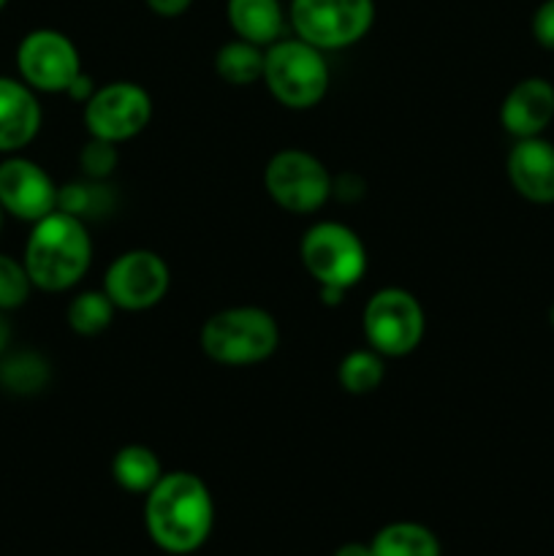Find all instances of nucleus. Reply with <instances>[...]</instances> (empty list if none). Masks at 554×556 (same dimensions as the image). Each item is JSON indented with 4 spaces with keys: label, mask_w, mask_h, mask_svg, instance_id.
I'll use <instances>...</instances> for the list:
<instances>
[{
    "label": "nucleus",
    "mask_w": 554,
    "mask_h": 556,
    "mask_svg": "<svg viewBox=\"0 0 554 556\" xmlns=\"http://www.w3.org/2000/svg\"><path fill=\"white\" fill-rule=\"evenodd\" d=\"M144 525L152 543L166 554H193L215 525V503L206 483L193 472H163L147 492Z\"/></svg>",
    "instance_id": "1"
},
{
    "label": "nucleus",
    "mask_w": 554,
    "mask_h": 556,
    "mask_svg": "<svg viewBox=\"0 0 554 556\" xmlns=\"http://www.w3.org/2000/svg\"><path fill=\"white\" fill-rule=\"evenodd\" d=\"M25 264L33 288L60 293L74 288L92 264V242L85 220L54 210L33 223L25 244Z\"/></svg>",
    "instance_id": "2"
},
{
    "label": "nucleus",
    "mask_w": 554,
    "mask_h": 556,
    "mask_svg": "<svg viewBox=\"0 0 554 556\" xmlns=\"http://www.w3.org/2000/svg\"><path fill=\"white\" fill-rule=\"evenodd\" d=\"M201 351L223 367H253L275 356L280 345V326L266 309L228 307L210 315L201 326Z\"/></svg>",
    "instance_id": "3"
},
{
    "label": "nucleus",
    "mask_w": 554,
    "mask_h": 556,
    "mask_svg": "<svg viewBox=\"0 0 554 556\" xmlns=\"http://www.w3.org/2000/svg\"><path fill=\"white\" fill-rule=\"evenodd\" d=\"M264 85L286 109L318 106L329 92V63L324 52L302 38H280L264 49Z\"/></svg>",
    "instance_id": "4"
},
{
    "label": "nucleus",
    "mask_w": 554,
    "mask_h": 556,
    "mask_svg": "<svg viewBox=\"0 0 554 556\" xmlns=\"http://www.w3.org/2000/svg\"><path fill=\"white\" fill-rule=\"evenodd\" d=\"M288 20L297 38L320 52L362 41L375 22V0H291Z\"/></svg>",
    "instance_id": "5"
},
{
    "label": "nucleus",
    "mask_w": 554,
    "mask_h": 556,
    "mask_svg": "<svg viewBox=\"0 0 554 556\" xmlns=\"http://www.w3.org/2000/svg\"><path fill=\"white\" fill-rule=\"evenodd\" d=\"M299 255H302L304 269L320 288L348 291L367 271V248L353 228L337 220L310 226L299 244Z\"/></svg>",
    "instance_id": "6"
},
{
    "label": "nucleus",
    "mask_w": 554,
    "mask_h": 556,
    "mask_svg": "<svg viewBox=\"0 0 554 556\" xmlns=\"http://www.w3.org/2000/svg\"><path fill=\"white\" fill-rule=\"evenodd\" d=\"M424 309L405 288H380L369 296L362 315V329L369 348L383 358L407 356L424 340Z\"/></svg>",
    "instance_id": "7"
},
{
    "label": "nucleus",
    "mask_w": 554,
    "mask_h": 556,
    "mask_svg": "<svg viewBox=\"0 0 554 556\" xmlns=\"http://www.w3.org/2000/svg\"><path fill=\"white\" fill-rule=\"evenodd\" d=\"M264 188L280 210L291 215H313L329 201L335 182L313 152L280 150L264 168Z\"/></svg>",
    "instance_id": "8"
},
{
    "label": "nucleus",
    "mask_w": 554,
    "mask_h": 556,
    "mask_svg": "<svg viewBox=\"0 0 554 556\" xmlns=\"http://www.w3.org/2000/svg\"><path fill=\"white\" fill-rule=\"evenodd\" d=\"M172 286L168 264L155 250L136 248L117 255L109 264L103 277V291L112 299L114 307L125 313H144L163 302Z\"/></svg>",
    "instance_id": "9"
},
{
    "label": "nucleus",
    "mask_w": 554,
    "mask_h": 556,
    "mask_svg": "<svg viewBox=\"0 0 554 556\" xmlns=\"http://www.w3.org/2000/svg\"><path fill=\"white\" fill-rule=\"evenodd\" d=\"M16 68L22 81L38 92H65L81 74L76 43L52 27L30 30L16 47Z\"/></svg>",
    "instance_id": "10"
},
{
    "label": "nucleus",
    "mask_w": 554,
    "mask_h": 556,
    "mask_svg": "<svg viewBox=\"0 0 554 556\" xmlns=\"http://www.w3.org/2000/svg\"><path fill=\"white\" fill-rule=\"evenodd\" d=\"M152 119V98L136 81H112L92 92L85 103L87 134L96 139L128 141L139 136Z\"/></svg>",
    "instance_id": "11"
},
{
    "label": "nucleus",
    "mask_w": 554,
    "mask_h": 556,
    "mask_svg": "<svg viewBox=\"0 0 554 556\" xmlns=\"http://www.w3.org/2000/svg\"><path fill=\"white\" fill-rule=\"evenodd\" d=\"M60 188L30 157L11 155L0 163V206L5 215L38 223L58 210Z\"/></svg>",
    "instance_id": "12"
},
{
    "label": "nucleus",
    "mask_w": 554,
    "mask_h": 556,
    "mask_svg": "<svg viewBox=\"0 0 554 556\" xmlns=\"http://www.w3.org/2000/svg\"><path fill=\"white\" fill-rule=\"evenodd\" d=\"M554 119V85L541 76H527L516 81L503 98L500 123L514 139L541 136Z\"/></svg>",
    "instance_id": "13"
},
{
    "label": "nucleus",
    "mask_w": 554,
    "mask_h": 556,
    "mask_svg": "<svg viewBox=\"0 0 554 556\" xmlns=\"http://www.w3.org/2000/svg\"><path fill=\"white\" fill-rule=\"evenodd\" d=\"M511 185L521 199L532 204H554V144L532 136L516 139L505 161Z\"/></svg>",
    "instance_id": "14"
},
{
    "label": "nucleus",
    "mask_w": 554,
    "mask_h": 556,
    "mask_svg": "<svg viewBox=\"0 0 554 556\" xmlns=\"http://www.w3.org/2000/svg\"><path fill=\"white\" fill-rule=\"evenodd\" d=\"M41 103L25 81L0 76V152H20L41 130Z\"/></svg>",
    "instance_id": "15"
},
{
    "label": "nucleus",
    "mask_w": 554,
    "mask_h": 556,
    "mask_svg": "<svg viewBox=\"0 0 554 556\" xmlns=\"http://www.w3.org/2000/svg\"><path fill=\"white\" fill-rule=\"evenodd\" d=\"M226 20L237 38L266 49L280 41L286 11L280 0H226Z\"/></svg>",
    "instance_id": "16"
},
{
    "label": "nucleus",
    "mask_w": 554,
    "mask_h": 556,
    "mask_svg": "<svg viewBox=\"0 0 554 556\" xmlns=\"http://www.w3.org/2000/svg\"><path fill=\"white\" fill-rule=\"evenodd\" d=\"M112 476L117 481L119 489L130 494H147L158 481L163 478L161 459L155 456V451L147 448V445H123V448L114 454L112 462Z\"/></svg>",
    "instance_id": "17"
},
{
    "label": "nucleus",
    "mask_w": 554,
    "mask_h": 556,
    "mask_svg": "<svg viewBox=\"0 0 554 556\" xmlns=\"http://www.w3.org/2000/svg\"><path fill=\"white\" fill-rule=\"evenodd\" d=\"M369 546L375 556H440V543L435 532L416 521L386 525Z\"/></svg>",
    "instance_id": "18"
},
{
    "label": "nucleus",
    "mask_w": 554,
    "mask_h": 556,
    "mask_svg": "<svg viewBox=\"0 0 554 556\" xmlns=\"http://www.w3.org/2000/svg\"><path fill=\"white\" fill-rule=\"evenodd\" d=\"M52 378L49 362L36 351H16L0 356V386L11 394L33 396L43 391Z\"/></svg>",
    "instance_id": "19"
},
{
    "label": "nucleus",
    "mask_w": 554,
    "mask_h": 556,
    "mask_svg": "<svg viewBox=\"0 0 554 556\" xmlns=\"http://www.w3.org/2000/svg\"><path fill=\"white\" fill-rule=\"evenodd\" d=\"M215 71L226 85L248 87L264 76V49L255 43L234 38L223 43L215 54Z\"/></svg>",
    "instance_id": "20"
},
{
    "label": "nucleus",
    "mask_w": 554,
    "mask_h": 556,
    "mask_svg": "<svg viewBox=\"0 0 554 556\" xmlns=\"http://www.w3.org/2000/svg\"><path fill=\"white\" fill-rule=\"evenodd\" d=\"M383 375H386V364L383 356L373 348L367 351H351L345 358L340 362L337 367V380H340L342 391L348 394H373L380 383H383Z\"/></svg>",
    "instance_id": "21"
},
{
    "label": "nucleus",
    "mask_w": 554,
    "mask_h": 556,
    "mask_svg": "<svg viewBox=\"0 0 554 556\" xmlns=\"http://www.w3.org/2000/svg\"><path fill=\"white\" fill-rule=\"evenodd\" d=\"M114 313L117 307L106 296V291H81L68 304V326L79 337H98L112 326Z\"/></svg>",
    "instance_id": "22"
},
{
    "label": "nucleus",
    "mask_w": 554,
    "mask_h": 556,
    "mask_svg": "<svg viewBox=\"0 0 554 556\" xmlns=\"http://www.w3.org/2000/svg\"><path fill=\"white\" fill-rule=\"evenodd\" d=\"M58 210L87 220V217L101 215L103 210H112V193L103 182L85 177V182H68L60 188Z\"/></svg>",
    "instance_id": "23"
},
{
    "label": "nucleus",
    "mask_w": 554,
    "mask_h": 556,
    "mask_svg": "<svg viewBox=\"0 0 554 556\" xmlns=\"http://www.w3.org/2000/svg\"><path fill=\"white\" fill-rule=\"evenodd\" d=\"M30 288L33 282L25 264L0 253V309L3 313L20 309L27 302V296H30Z\"/></svg>",
    "instance_id": "24"
},
{
    "label": "nucleus",
    "mask_w": 554,
    "mask_h": 556,
    "mask_svg": "<svg viewBox=\"0 0 554 556\" xmlns=\"http://www.w3.org/2000/svg\"><path fill=\"white\" fill-rule=\"evenodd\" d=\"M117 161H119L117 144L96 139V136H90V141H87L79 152L81 174H85L87 179H98V182L112 177V172L117 168Z\"/></svg>",
    "instance_id": "25"
},
{
    "label": "nucleus",
    "mask_w": 554,
    "mask_h": 556,
    "mask_svg": "<svg viewBox=\"0 0 554 556\" xmlns=\"http://www.w3.org/2000/svg\"><path fill=\"white\" fill-rule=\"evenodd\" d=\"M532 38L543 49L554 52V0H543L532 14Z\"/></svg>",
    "instance_id": "26"
},
{
    "label": "nucleus",
    "mask_w": 554,
    "mask_h": 556,
    "mask_svg": "<svg viewBox=\"0 0 554 556\" xmlns=\"http://www.w3.org/2000/svg\"><path fill=\"white\" fill-rule=\"evenodd\" d=\"M144 3L147 9L155 11L158 16H168V20H172V16L185 14V11L193 5V0H144Z\"/></svg>",
    "instance_id": "27"
},
{
    "label": "nucleus",
    "mask_w": 554,
    "mask_h": 556,
    "mask_svg": "<svg viewBox=\"0 0 554 556\" xmlns=\"http://www.w3.org/2000/svg\"><path fill=\"white\" fill-rule=\"evenodd\" d=\"M98 87H92V79L90 76L85 74V71H81L79 76H76L74 81H71V87L68 90H65V96L68 98H74V101H81V103H87L92 98V92H96Z\"/></svg>",
    "instance_id": "28"
},
{
    "label": "nucleus",
    "mask_w": 554,
    "mask_h": 556,
    "mask_svg": "<svg viewBox=\"0 0 554 556\" xmlns=\"http://www.w3.org/2000/svg\"><path fill=\"white\" fill-rule=\"evenodd\" d=\"M335 556H375V554L369 543H342V546L335 552Z\"/></svg>",
    "instance_id": "29"
},
{
    "label": "nucleus",
    "mask_w": 554,
    "mask_h": 556,
    "mask_svg": "<svg viewBox=\"0 0 554 556\" xmlns=\"http://www.w3.org/2000/svg\"><path fill=\"white\" fill-rule=\"evenodd\" d=\"M9 342H11V326H9V320H5V313L0 309V356L5 353Z\"/></svg>",
    "instance_id": "30"
},
{
    "label": "nucleus",
    "mask_w": 554,
    "mask_h": 556,
    "mask_svg": "<svg viewBox=\"0 0 554 556\" xmlns=\"http://www.w3.org/2000/svg\"><path fill=\"white\" fill-rule=\"evenodd\" d=\"M549 324H552V329H554V304L549 307Z\"/></svg>",
    "instance_id": "31"
},
{
    "label": "nucleus",
    "mask_w": 554,
    "mask_h": 556,
    "mask_svg": "<svg viewBox=\"0 0 554 556\" xmlns=\"http://www.w3.org/2000/svg\"><path fill=\"white\" fill-rule=\"evenodd\" d=\"M3 215L5 212H3V206H0V226H3Z\"/></svg>",
    "instance_id": "32"
},
{
    "label": "nucleus",
    "mask_w": 554,
    "mask_h": 556,
    "mask_svg": "<svg viewBox=\"0 0 554 556\" xmlns=\"http://www.w3.org/2000/svg\"><path fill=\"white\" fill-rule=\"evenodd\" d=\"M5 3H9V0H0V11H3V9H5Z\"/></svg>",
    "instance_id": "33"
}]
</instances>
